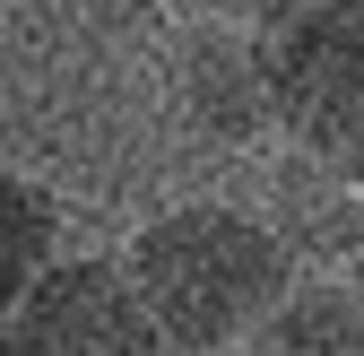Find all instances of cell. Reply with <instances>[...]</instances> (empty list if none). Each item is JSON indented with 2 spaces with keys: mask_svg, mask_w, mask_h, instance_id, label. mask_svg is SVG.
<instances>
[{
  "mask_svg": "<svg viewBox=\"0 0 364 356\" xmlns=\"http://www.w3.org/2000/svg\"><path fill=\"white\" fill-rule=\"evenodd\" d=\"M269 235L287 244L295 270H347V261L364 252V192L347 183V174H330L321 157L287 148L278 165H269Z\"/></svg>",
  "mask_w": 364,
  "mask_h": 356,
  "instance_id": "5",
  "label": "cell"
},
{
  "mask_svg": "<svg viewBox=\"0 0 364 356\" xmlns=\"http://www.w3.org/2000/svg\"><path fill=\"white\" fill-rule=\"evenodd\" d=\"M53 244H61L53 192H43L35 174H9V165H0V322L53 278V261H61Z\"/></svg>",
  "mask_w": 364,
  "mask_h": 356,
  "instance_id": "7",
  "label": "cell"
},
{
  "mask_svg": "<svg viewBox=\"0 0 364 356\" xmlns=\"http://www.w3.org/2000/svg\"><path fill=\"white\" fill-rule=\"evenodd\" d=\"M208 356H260V347H208Z\"/></svg>",
  "mask_w": 364,
  "mask_h": 356,
  "instance_id": "9",
  "label": "cell"
},
{
  "mask_svg": "<svg viewBox=\"0 0 364 356\" xmlns=\"http://www.w3.org/2000/svg\"><path fill=\"white\" fill-rule=\"evenodd\" d=\"M0 356H173V347L139 313L122 261H53V278L0 322Z\"/></svg>",
  "mask_w": 364,
  "mask_h": 356,
  "instance_id": "3",
  "label": "cell"
},
{
  "mask_svg": "<svg viewBox=\"0 0 364 356\" xmlns=\"http://www.w3.org/2000/svg\"><path fill=\"white\" fill-rule=\"evenodd\" d=\"M269 70L287 148L364 192V0H312L304 18L269 26Z\"/></svg>",
  "mask_w": 364,
  "mask_h": 356,
  "instance_id": "2",
  "label": "cell"
},
{
  "mask_svg": "<svg viewBox=\"0 0 364 356\" xmlns=\"http://www.w3.org/2000/svg\"><path fill=\"white\" fill-rule=\"evenodd\" d=\"M173 105L200 140L243 148L260 130H278V70H269V35L235 18H200L173 43Z\"/></svg>",
  "mask_w": 364,
  "mask_h": 356,
  "instance_id": "4",
  "label": "cell"
},
{
  "mask_svg": "<svg viewBox=\"0 0 364 356\" xmlns=\"http://www.w3.org/2000/svg\"><path fill=\"white\" fill-rule=\"evenodd\" d=\"M208 9H217V18H235V26H260V35H269V26H287V18H304L312 0H208Z\"/></svg>",
  "mask_w": 364,
  "mask_h": 356,
  "instance_id": "8",
  "label": "cell"
},
{
  "mask_svg": "<svg viewBox=\"0 0 364 356\" xmlns=\"http://www.w3.org/2000/svg\"><path fill=\"white\" fill-rule=\"evenodd\" d=\"M122 278H130L139 313L156 322V339L173 356H208V347H252L260 339V322L295 287V261L269 235L260 209L182 200V209L148 217L130 235Z\"/></svg>",
  "mask_w": 364,
  "mask_h": 356,
  "instance_id": "1",
  "label": "cell"
},
{
  "mask_svg": "<svg viewBox=\"0 0 364 356\" xmlns=\"http://www.w3.org/2000/svg\"><path fill=\"white\" fill-rule=\"evenodd\" d=\"M260 356H364V287L347 270H295L278 313L252 339Z\"/></svg>",
  "mask_w": 364,
  "mask_h": 356,
  "instance_id": "6",
  "label": "cell"
}]
</instances>
